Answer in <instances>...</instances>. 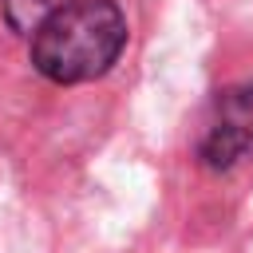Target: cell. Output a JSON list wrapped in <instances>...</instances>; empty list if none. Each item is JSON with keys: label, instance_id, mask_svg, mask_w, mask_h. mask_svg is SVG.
<instances>
[{"label": "cell", "instance_id": "cell-2", "mask_svg": "<svg viewBox=\"0 0 253 253\" xmlns=\"http://www.w3.org/2000/svg\"><path fill=\"white\" fill-rule=\"evenodd\" d=\"M253 150V83H233L217 91L206 130L198 138V162L213 174L233 170Z\"/></svg>", "mask_w": 253, "mask_h": 253}, {"label": "cell", "instance_id": "cell-1", "mask_svg": "<svg viewBox=\"0 0 253 253\" xmlns=\"http://www.w3.org/2000/svg\"><path fill=\"white\" fill-rule=\"evenodd\" d=\"M123 47L126 16L115 0H63L32 32V67L59 87H79L107 75Z\"/></svg>", "mask_w": 253, "mask_h": 253}, {"label": "cell", "instance_id": "cell-3", "mask_svg": "<svg viewBox=\"0 0 253 253\" xmlns=\"http://www.w3.org/2000/svg\"><path fill=\"white\" fill-rule=\"evenodd\" d=\"M4 4V20H8V28L12 32H20V36H32L63 0H0Z\"/></svg>", "mask_w": 253, "mask_h": 253}]
</instances>
